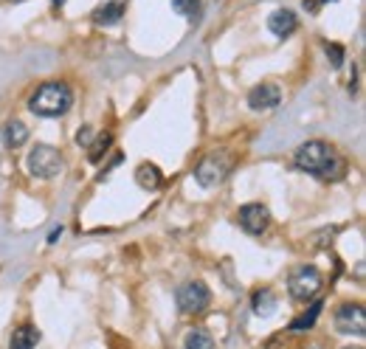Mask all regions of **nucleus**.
<instances>
[{"label":"nucleus","instance_id":"10","mask_svg":"<svg viewBox=\"0 0 366 349\" xmlns=\"http://www.w3.org/2000/svg\"><path fill=\"white\" fill-rule=\"evenodd\" d=\"M296 25H299V17H296V12H290V9H277V12L268 17L270 34H277L279 40L290 37V34L296 32Z\"/></svg>","mask_w":366,"mask_h":349},{"label":"nucleus","instance_id":"4","mask_svg":"<svg viewBox=\"0 0 366 349\" xmlns=\"http://www.w3.org/2000/svg\"><path fill=\"white\" fill-rule=\"evenodd\" d=\"M321 284H324V276H321V271H319L316 265H301V268H296V271L290 273V279H288L290 296L299 299V302L313 299L319 290H321Z\"/></svg>","mask_w":366,"mask_h":349},{"label":"nucleus","instance_id":"2","mask_svg":"<svg viewBox=\"0 0 366 349\" xmlns=\"http://www.w3.org/2000/svg\"><path fill=\"white\" fill-rule=\"evenodd\" d=\"M71 104H74V91L65 82H45L34 91L28 110L40 115V119H59V115L71 110Z\"/></svg>","mask_w":366,"mask_h":349},{"label":"nucleus","instance_id":"15","mask_svg":"<svg viewBox=\"0 0 366 349\" xmlns=\"http://www.w3.org/2000/svg\"><path fill=\"white\" fill-rule=\"evenodd\" d=\"M28 141V127L23 124V122H9L6 124V130H3V144L9 150H17V147H23V144Z\"/></svg>","mask_w":366,"mask_h":349},{"label":"nucleus","instance_id":"7","mask_svg":"<svg viewBox=\"0 0 366 349\" xmlns=\"http://www.w3.org/2000/svg\"><path fill=\"white\" fill-rule=\"evenodd\" d=\"M226 174H228V158H226V155H208V158H203V161L197 164L195 181H197L200 186L211 189V186L223 183Z\"/></svg>","mask_w":366,"mask_h":349},{"label":"nucleus","instance_id":"8","mask_svg":"<svg viewBox=\"0 0 366 349\" xmlns=\"http://www.w3.org/2000/svg\"><path fill=\"white\" fill-rule=\"evenodd\" d=\"M237 220H239L242 231H248V234H254V237H259L262 231L270 225V214H268V209L262 206V203H246V206H239Z\"/></svg>","mask_w":366,"mask_h":349},{"label":"nucleus","instance_id":"12","mask_svg":"<svg viewBox=\"0 0 366 349\" xmlns=\"http://www.w3.org/2000/svg\"><path fill=\"white\" fill-rule=\"evenodd\" d=\"M40 344V330L32 327V324H23L12 333V341H9V349H34Z\"/></svg>","mask_w":366,"mask_h":349},{"label":"nucleus","instance_id":"22","mask_svg":"<svg viewBox=\"0 0 366 349\" xmlns=\"http://www.w3.org/2000/svg\"><path fill=\"white\" fill-rule=\"evenodd\" d=\"M59 237H63V228H54V231H51V237H48V243L54 245V243H56Z\"/></svg>","mask_w":366,"mask_h":349},{"label":"nucleus","instance_id":"24","mask_svg":"<svg viewBox=\"0 0 366 349\" xmlns=\"http://www.w3.org/2000/svg\"><path fill=\"white\" fill-rule=\"evenodd\" d=\"M321 3H335V0H321Z\"/></svg>","mask_w":366,"mask_h":349},{"label":"nucleus","instance_id":"9","mask_svg":"<svg viewBox=\"0 0 366 349\" xmlns=\"http://www.w3.org/2000/svg\"><path fill=\"white\" fill-rule=\"evenodd\" d=\"M279 102H282V91L277 85H270V82L257 85L254 91L248 93V107L251 110H273Z\"/></svg>","mask_w":366,"mask_h":349},{"label":"nucleus","instance_id":"11","mask_svg":"<svg viewBox=\"0 0 366 349\" xmlns=\"http://www.w3.org/2000/svg\"><path fill=\"white\" fill-rule=\"evenodd\" d=\"M277 304H279V299H277V293H273L270 287L257 290L254 299H251V310H254V315H259V318H270L273 313H277Z\"/></svg>","mask_w":366,"mask_h":349},{"label":"nucleus","instance_id":"25","mask_svg":"<svg viewBox=\"0 0 366 349\" xmlns=\"http://www.w3.org/2000/svg\"><path fill=\"white\" fill-rule=\"evenodd\" d=\"M347 349H363V346H347Z\"/></svg>","mask_w":366,"mask_h":349},{"label":"nucleus","instance_id":"16","mask_svg":"<svg viewBox=\"0 0 366 349\" xmlns=\"http://www.w3.org/2000/svg\"><path fill=\"white\" fill-rule=\"evenodd\" d=\"M321 304H324V302H316V304H310V310H304L299 318H293L290 330H293V333H304V330H310V327L316 324V318L321 315Z\"/></svg>","mask_w":366,"mask_h":349},{"label":"nucleus","instance_id":"18","mask_svg":"<svg viewBox=\"0 0 366 349\" xmlns=\"http://www.w3.org/2000/svg\"><path fill=\"white\" fill-rule=\"evenodd\" d=\"M110 144H113V135L110 133H105V135H99L94 144H90V147H94V150H90L87 153V158H90V164H99L102 161V155L110 150Z\"/></svg>","mask_w":366,"mask_h":349},{"label":"nucleus","instance_id":"19","mask_svg":"<svg viewBox=\"0 0 366 349\" xmlns=\"http://www.w3.org/2000/svg\"><path fill=\"white\" fill-rule=\"evenodd\" d=\"M172 9H175L177 14H183V17L195 20L197 12H200V0H172Z\"/></svg>","mask_w":366,"mask_h":349},{"label":"nucleus","instance_id":"1","mask_svg":"<svg viewBox=\"0 0 366 349\" xmlns=\"http://www.w3.org/2000/svg\"><path fill=\"white\" fill-rule=\"evenodd\" d=\"M299 172H308L319 181H341L347 174V161L327 141H304L293 155Z\"/></svg>","mask_w":366,"mask_h":349},{"label":"nucleus","instance_id":"5","mask_svg":"<svg viewBox=\"0 0 366 349\" xmlns=\"http://www.w3.org/2000/svg\"><path fill=\"white\" fill-rule=\"evenodd\" d=\"M211 304V293L203 282H186L177 287V307L180 313L186 315H195V313H203L206 307Z\"/></svg>","mask_w":366,"mask_h":349},{"label":"nucleus","instance_id":"20","mask_svg":"<svg viewBox=\"0 0 366 349\" xmlns=\"http://www.w3.org/2000/svg\"><path fill=\"white\" fill-rule=\"evenodd\" d=\"M327 60H330L332 68H341L344 65V48L338 43H330L327 45Z\"/></svg>","mask_w":366,"mask_h":349},{"label":"nucleus","instance_id":"13","mask_svg":"<svg viewBox=\"0 0 366 349\" xmlns=\"http://www.w3.org/2000/svg\"><path fill=\"white\" fill-rule=\"evenodd\" d=\"M161 181H164V174H161V169H158L155 164H141V166L136 169V183H138L141 189H147V192L158 189Z\"/></svg>","mask_w":366,"mask_h":349},{"label":"nucleus","instance_id":"21","mask_svg":"<svg viewBox=\"0 0 366 349\" xmlns=\"http://www.w3.org/2000/svg\"><path fill=\"white\" fill-rule=\"evenodd\" d=\"M76 141H79V147H90V127H82L76 133Z\"/></svg>","mask_w":366,"mask_h":349},{"label":"nucleus","instance_id":"23","mask_svg":"<svg viewBox=\"0 0 366 349\" xmlns=\"http://www.w3.org/2000/svg\"><path fill=\"white\" fill-rule=\"evenodd\" d=\"M51 3H59V6H63V3H65V0H51Z\"/></svg>","mask_w":366,"mask_h":349},{"label":"nucleus","instance_id":"3","mask_svg":"<svg viewBox=\"0 0 366 349\" xmlns=\"http://www.w3.org/2000/svg\"><path fill=\"white\" fill-rule=\"evenodd\" d=\"M25 166H28V172H32L34 178H40V181H51V178H56V174L63 172L65 158L59 155V150L48 147V144H37V147H34L32 153H28Z\"/></svg>","mask_w":366,"mask_h":349},{"label":"nucleus","instance_id":"14","mask_svg":"<svg viewBox=\"0 0 366 349\" xmlns=\"http://www.w3.org/2000/svg\"><path fill=\"white\" fill-rule=\"evenodd\" d=\"M121 17H125V3H105V6H99L96 12H94V23L96 25H116Z\"/></svg>","mask_w":366,"mask_h":349},{"label":"nucleus","instance_id":"17","mask_svg":"<svg viewBox=\"0 0 366 349\" xmlns=\"http://www.w3.org/2000/svg\"><path fill=\"white\" fill-rule=\"evenodd\" d=\"M183 349H215V338H211L206 330L195 327V330L186 335V344H183Z\"/></svg>","mask_w":366,"mask_h":349},{"label":"nucleus","instance_id":"6","mask_svg":"<svg viewBox=\"0 0 366 349\" xmlns=\"http://www.w3.org/2000/svg\"><path fill=\"white\" fill-rule=\"evenodd\" d=\"M335 327H338V333L344 335H363L366 333V310L363 304L358 302H347L338 307V313H335Z\"/></svg>","mask_w":366,"mask_h":349}]
</instances>
